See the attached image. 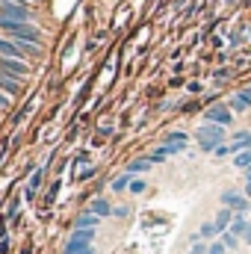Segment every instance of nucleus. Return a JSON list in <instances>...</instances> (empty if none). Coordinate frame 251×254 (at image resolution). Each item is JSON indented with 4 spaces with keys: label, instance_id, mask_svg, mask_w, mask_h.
I'll return each instance as SVG.
<instances>
[{
    "label": "nucleus",
    "instance_id": "1",
    "mask_svg": "<svg viewBox=\"0 0 251 254\" xmlns=\"http://www.w3.org/2000/svg\"><path fill=\"white\" fill-rule=\"evenodd\" d=\"M0 30H3L9 39L21 42V45H42V33H39L36 24H21V21H6V18H0Z\"/></svg>",
    "mask_w": 251,
    "mask_h": 254
},
{
    "label": "nucleus",
    "instance_id": "2",
    "mask_svg": "<svg viewBox=\"0 0 251 254\" xmlns=\"http://www.w3.org/2000/svg\"><path fill=\"white\" fill-rule=\"evenodd\" d=\"M195 139H198V148H201V151L213 154V151H216L219 145H225V127L204 122V125L195 130Z\"/></svg>",
    "mask_w": 251,
    "mask_h": 254
},
{
    "label": "nucleus",
    "instance_id": "3",
    "mask_svg": "<svg viewBox=\"0 0 251 254\" xmlns=\"http://www.w3.org/2000/svg\"><path fill=\"white\" fill-rule=\"evenodd\" d=\"M30 54H39V45H21L15 39H3L0 36V57H6V60H27Z\"/></svg>",
    "mask_w": 251,
    "mask_h": 254
},
{
    "label": "nucleus",
    "instance_id": "4",
    "mask_svg": "<svg viewBox=\"0 0 251 254\" xmlns=\"http://www.w3.org/2000/svg\"><path fill=\"white\" fill-rule=\"evenodd\" d=\"M204 122L219 125V127H231V125H234V113H231V107H228V104H213V107H207V110H204Z\"/></svg>",
    "mask_w": 251,
    "mask_h": 254
},
{
    "label": "nucleus",
    "instance_id": "5",
    "mask_svg": "<svg viewBox=\"0 0 251 254\" xmlns=\"http://www.w3.org/2000/svg\"><path fill=\"white\" fill-rule=\"evenodd\" d=\"M219 201H222V207H228L234 213H249L251 210V201L246 198V192H237V190H225L219 195Z\"/></svg>",
    "mask_w": 251,
    "mask_h": 254
},
{
    "label": "nucleus",
    "instance_id": "6",
    "mask_svg": "<svg viewBox=\"0 0 251 254\" xmlns=\"http://www.w3.org/2000/svg\"><path fill=\"white\" fill-rule=\"evenodd\" d=\"M95 234H98V231H92V228H74L71 237H68V243L63 246V254L74 252V249H80V246H92V243H95Z\"/></svg>",
    "mask_w": 251,
    "mask_h": 254
},
{
    "label": "nucleus",
    "instance_id": "7",
    "mask_svg": "<svg viewBox=\"0 0 251 254\" xmlns=\"http://www.w3.org/2000/svg\"><path fill=\"white\" fill-rule=\"evenodd\" d=\"M0 18L30 24V9H27V6H21V3H9V0H3V3H0Z\"/></svg>",
    "mask_w": 251,
    "mask_h": 254
},
{
    "label": "nucleus",
    "instance_id": "8",
    "mask_svg": "<svg viewBox=\"0 0 251 254\" xmlns=\"http://www.w3.org/2000/svg\"><path fill=\"white\" fill-rule=\"evenodd\" d=\"M0 74H9V77L21 80V77L30 74V65H27V60H6V57H0Z\"/></svg>",
    "mask_w": 251,
    "mask_h": 254
},
{
    "label": "nucleus",
    "instance_id": "9",
    "mask_svg": "<svg viewBox=\"0 0 251 254\" xmlns=\"http://www.w3.org/2000/svg\"><path fill=\"white\" fill-rule=\"evenodd\" d=\"M86 210H89V213H95L98 219H107V216H113V210H116V207H113L107 198H92Z\"/></svg>",
    "mask_w": 251,
    "mask_h": 254
},
{
    "label": "nucleus",
    "instance_id": "10",
    "mask_svg": "<svg viewBox=\"0 0 251 254\" xmlns=\"http://www.w3.org/2000/svg\"><path fill=\"white\" fill-rule=\"evenodd\" d=\"M228 145H231L234 154H240V151H251V130H240Z\"/></svg>",
    "mask_w": 251,
    "mask_h": 254
},
{
    "label": "nucleus",
    "instance_id": "11",
    "mask_svg": "<svg viewBox=\"0 0 251 254\" xmlns=\"http://www.w3.org/2000/svg\"><path fill=\"white\" fill-rule=\"evenodd\" d=\"M228 107H231V113H246V110L251 107V95L246 92V89H240V92L231 98V104H228Z\"/></svg>",
    "mask_w": 251,
    "mask_h": 254
},
{
    "label": "nucleus",
    "instance_id": "12",
    "mask_svg": "<svg viewBox=\"0 0 251 254\" xmlns=\"http://www.w3.org/2000/svg\"><path fill=\"white\" fill-rule=\"evenodd\" d=\"M249 225H251V222H249V213H237L228 231H231V234H234V237L240 240V237H246V231H249Z\"/></svg>",
    "mask_w": 251,
    "mask_h": 254
},
{
    "label": "nucleus",
    "instance_id": "13",
    "mask_svg": "<svg viewBox=\"0 0 251 254\" xmlns=\"http://www.w3.org/2000/svg\"><path fill=\"white\" fill-rule=\"evenodd\" d=\"M234 216H237V213H234V210H228V207H222V210L216 213V219H213V222H216V228H219V237H222V234H225V231L231 228Z\"/></svg>",
    "mask_w": 251,
    "mask_h": 254
},
{
    "label": "nucleus",
    "instance_id": "14",
    "mask_svg": "<svg viewBox=\"0 0 251 254\" xmlns=\"http://www.w3.org/2000/svg\"><path fill=\"white\" fill-rule=\"evenodd\" d=\"M98 225H101V219H98L95 213H89V210H86V213H80V216H77V222H74V228H92V231H98Z\"/></svg>",
    "mask_w": 251,
    "mask_h": 254
},
{
    "label": "nucleus",
    "instance_id": "15",
    "mask_svg": "<svg viewBox=\"0 0 251 254\" xmlns=\"http://www.w3.org/2000/svg\"><path fill=\"white\" fill-rule=\"evenodd\" d=\"M0 92L3 95H18L21 92V83L15 77H9V74H0Z\"/></svg>",
    "mask_w": 251,
    "mask_h": 254
},
{
    "label": "nucleus",
    "instance_id": "16",
    "mask_svg": "<svg viewBox=\"0 0 251 254\" xmlns=\"http://www.w3.org/2000/svg\"><path fill=\"white\" fill-rule=\"evenodd\" d=\"M154 163L148 160V157H136V160H130V166H127V175H142V172H148Z\"/></svg>",
    "mask_w": 251,
    "mask_h": 254
},
{
    "label": "nucleus",
    "instance_id": "17",
    "mask_svg": "<svg viewBox=\"0 0 251 254\" xmlns=\"http://www.w3.org/2000/svg\"><path fill=\"white\" fill-rule=\"evenodd\" d=\"M42 181H45V172H42V169L33 172V178H30V184H27L24 195H27V198H36V190H42Z\"/></svg>",
    "mask_w": 251,
    "mask_h": 254
},
{
    "label": "nucleus",
    "instance_id": "18",
    "mask_svg": "<svg viewBox=\"0 0 251 254\" xmlns=\"http://www.w3.org/2000/svg\"><path fill=\"white\" fill-rule=\"evenodd\" d=\"M198 237H201V240H219V228H216V222H204V225L198 228Z\"/></svg>",
    "mask_w": 251,
    "mask_h": 254
},
{
    "label": "nucleus",
    "instance_id": "19",
    "mask_svg": "<svg viewBox=\"0 0 251 254\" xmlns=\"http://www.w3.org/2000/svg\"><path fill=\"white\" fill-rule=\"evenodd\" d=\"M130 181H133V175H119V178H116V181H113V184H110V190L113 192H125V190H130Z\"/></svg>",
    "mask_w": 251,
    "mask_h": 254
},
{
    "label": "nucleus",
    "instance_id": "20",
    "mask_svg": "<svg viewBox=\"0 0 251 254\" xmlns=\"http://www.w3.org/2000/svg\"><path fill=\"white\" fill-rule=\"evenodd\" d=\"M234 166L237 169H251V151H240V154H234Z\"/></svg>",
    "mask_w": 251,
    "mask_h": 254
},
{
    "label": "nucleus",
    "instance_id": "21",
    "mask_svg": "<svg viewBox=\"0 0 251 254\" xmlns=\"http://www.w3.org/2000/svg\"><path fill=\"white\" fill-rule=\"evenodd\" d=\"M18 207H21V198L15 195L9 201V207H6V222H18Z\"/></svg>",
    "mask_w": 251,
    "mask_h": 254
},
{
    "label": "nucleus",
    "instance_id": "22",
    "mask_svg": "<svg viewBox=\"0 0 251 254\" xmlns=\"http://www.w3.org/2000/svg\"><path fill=\"white\" fill-rule=\"evenodd\" d=\"M219 240H222V246H225L228 252H234V249H240V240H237V237H234L231 231H225V234H222Z\"/></svg>",
    "mask_w": 251,
    "mask_h": 254
},
{
    "label": "nucleus",
    "instance_id": "23",
    "mask_svg": "<svg viewBox=\"0 0 251 254\" xmlns=\"http://www.w3.org/2000/svg\"><path fill=\"white\" fill-rule=\"evenodd\" d=\"M145 190H148V184H145L142 178H133V181H130V190H127V192H133V195H142Z\"/></svg>",
    "mask_w": 251,
    "mask_h": 254
},
{
    "label": "nucleus",
    "instance_id": "24",
    "mask_svg": "<svg viewBox=\"0 0 251 254\" xmlns=\"http://www.w3.org/2000/svg\"><path fill=\"white\" fill-rule=\"evenodd\" d=\"M163 148H166V154H169V157H172V154L187 151V145H181V142H163Z\"/></svg>",
    "mask_w": 251,
    "mask_h": 254
},
{
    "label": "nucleus",
    "instance_id": "25",
    "mask_svg": "<svg viewBox=\"0 0 251 254\" xmlns=\"http://www.w3.org/2000/svg\"><path fill=\"white\" fill-rule=\"evenodd\" d=\"M163 142H181V145H187L189 136H187V133H181V130H175V133H169V136H166Z\"/></svg>",
    "mask_w": 251,
    "mask_h": 254
},
{
    "label": "nucleus",
    "instance_id": "26",
    "mask_svg": "<svg viewBox=\"0 0 251 254\" xmlns=\"http://www.w3.org/2000/svg\"><path fill=\"white\" fill-rule=\"evenodd\" d=\"M166 157H169V154H166V148H163V145H160L157 151H151V154H148V160H151V163H163Z\"/></svg>",
    "mask_w": 251,
    "mask_h": 254
},
{
    "label": "nucleus",
    "instance_id": "27",
    "mask_svg": "<svg viewBox=\"0 0 251 254\" xmlns=\"http://www.w3.org/2000/svg\"><path fill=\"white\" fill-rule=\"evenodd\" d=\"M189 254H210V246H204V240L201 243H192V252Z\"/></svg>",
    "mask_w": 251,
    "mask_h": 254
},
{
    "label": "nucleus",
    "instance_id": "28",
    "mask_svg": "<svg viewBox=\"0 0 251 254\" xmlns=\"http://www.w3.org/2000/svg\"><path fill=\"white\" fill-rule=\"evenodd\" d=\"M213 154H216V157H231V154H234V151H231V145H228V142H225V145H219V148H216V151H213Z\"/></svg>",
    "mask_w": 251,
    "mask_h": 254
},
{
    "label": "nucleus",
    "instance_id": "29",
    "mask_svg": "<svg viewBox=\"0 0 251 254\" xmlns=\"http://www.w3.org/2000/svg\"><path fill=\"white\" fill-rule=\"evenodd\" d=\"M127 213H130V207H116V210H113V216H116V219H125Z\"/></svg>",
    "mask_w": 251,
    "mask_h": 254
},
{
    "label": "nucleus",
    "instance_id": "30",
    "mask_svg": "<svg viewBox=\"0 0 251 254\" xmlns=\"http://www.w3.org/2000/svg\"><path fill=\"white\" fill-rule=\"evenodd\" d=\"M89 178H95V169H83L80 172V181H89Z\"/></svg>",
    "mask_w": 251,
    "mask_h": 254
},
{
    "label": "nucleus",
    "instance_id": "31",
    "mask_svg": "<svg viewBox=\"0 0 251 254\" xmlns=\"http://www.w3.org/2000/svg\"><path fill=\"white\" fill-rule=\"evenodd\" d=\"M3 252H9V243H6V240H0V254Z\"/></svg>",
    "mask_w": 251,
    "mask_h": 254
},
{
    "label": "nucleus",
    "instance_id": "32",
    "mask_svg": "<svg viewBox=\"0 0 251 254\" xmlns=\"http://www.w3.org/2000/svg\"><path fill=\"white\" fill-rule=\"evenodd\" d=\"M6 104H9V98H6V95L0 92V107H6Z\"/></svg>",
    "mask_w": 251,
    "mask_h": 254
},
{
    "label": "nucleus",
    "instance_id": "33",
    "mask_svg": "<svg viewBox=\"0 0 251 254\" xmlns=\"http://www.w3.org/2000/svg\"><path fill=\"white\" fill-rule=\"evenodd\" d=\"M243 240H246V243L251 246V225H249V231H246V237H243Z\"/></svg>",
    "mask_w": 251,
    "mask_h": 254
},
{
    "label": "nucleus",
    "instance_id": "34",
    "mask_svg": "<svg viewBox=\"0 0 251 254\" xmlns=\"http://www.w3.org/2000/svg\"><path fill=\"white\" fill-rule=\"evenodd\" d=\"M243 192H246V198L251 201V184H246V190H243Z\"/></svg>",
    "mask_w": 251,
    "mask_h": 254
},
{
    "label": "nucleus",
    "instance_id": "35",
    "mask_svg": "<svg viewBox=\"0 0 251 254\" xmlns=\"http://www.w3.org/2000/svg\"><path fill=\"white\" fill-rule=\"evenodd\" d=\"M3 231H6V222H0V237H3Z\"/></svg>",
    "mask_w": 251,
    "mask_h": 254
},
{
    "label": "nucleus",
    "instance_id": "36",
    "mask_svg": "<svg viewBox=\"0 0 251 254\" xmlns=\"http://www.w3.org/2000/svg\"><path fill=\"white\" fill-rule=\"evenodd\" d=\"M246 92H249V95H251V86H249V89H246Z\"/></svg>",
    "mask_w": 251,
    "mask_h": 254
},
{
    "label": "nucleus",
    "instance_id": "37",
    "mask_svg": "<svg viewBox=\"0 0 251 254\" xmlns=\"http://www.w3.org/2000/svg\"><path fill=\"white\" fill-rule=\"evenodd\" d=\"M249 216H251V210H249Z\"/></svg>",
    "mask_w": 251,
    "mask_h": 254
}]
</instances>
